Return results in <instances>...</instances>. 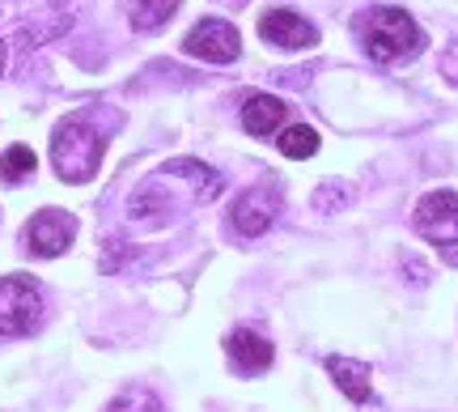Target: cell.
I'll use <instances>...</instances> for the list:
<instances>
[{
	"instance_id": "obj_14",
	"label": "cell",
	"mask_w": 458,
	"mask_h": 412,
	"mask_svg": "<svg viewBox=\"0 0 458 412\" xmlns=\"http://www.w3.org/2000/svg\"><path fill=\"white\" fill-rule=\"evenodd\" d=\"M280 153H284V158H314V153H318V133L306 128V124L284 128V133H280Z\"/></svg>"
},
{
	"instance_id": "obj_16",
	"label": "cell",
	"mask_w": 458,
	"mask_h": 412,
	"mask_svg": "<svg viewBox=\"0 0 458 412\" xmlns=\"http://www.w3.org/2000/svg\"><path fill=\"white\" fill-rule=\"evenodd\" d=\"M4 60H9V47H4V39H0V73H4Z\"/></svg>"
},
{
	"instance_id": "obj_5",
	"label": "cell",
	"mask_w": 458,
	"mask_h": 412,
	"mask_svg": "<svg viewBox=\"0 0 458 412\" xmlns=\"http://www.w3.org/2000/svg\"><path fill=\"white\" fill-rule=\"evenodd\" d=\"M72 238H77V217L64 213V209H43L26 221V251L38 260L64 255Z\"/></svg>"
},
{
	"instance_id": "obj_9",
	"label": "cell",
	"mask_w": 458,
	"mask_h": 412,
	"mask_svg": "<svg viewBox=\"0 0 458 412\" xmlns=\"http://www.w3.org/2000/svg\"><path fill=\"white\" fill-rule=\"evenodd\" d=\"M276 221V196H267V192H246L238 204H233V226H238V234H246V238H259L267 226Z\"/></svg>"
},
{
	"instance_id": "obj_8",
	"label": "cell",
	"mask_w": 458,
	"mask_h": 412,
	"mask_svg": "<svg viewBox=\"0 0 458 412\" xmlns=\"http://www.w3.org/2000/svg\"><path fill=\"white\" fill-rule=\"evenodd\" d=\"M225 348H229V362H233L238 374H259V370L272 365V345H267V336H259V331H250V328L233 331Z\"/></svg>"
},
{
	"instance_id": "obj_4",
	"label": "cell",
	"mask_w": 458,
	"mask_h": 412,
	"mask_svg": "<svg viewBox=\"0 0 458 412\" xmlns=\"http://www.w3.org/2000/svg\"><path fill=\"white\" fill-rule=\"evenodd\" d=\"M416 234L428 238L433 247L445 251V260L458 264V196L454 192H433L416 204Z\"/></svg>"
},
{
	"instance_id": "obj_6",
	"label": "cell",
	"mask_w": 458,
	"mask_h": 412,
	"mask_svg": "<svg viewBox=\"0 0 458 412\" xmlns=\"http://www.w3.org/2000/svg\"><path fill=\"white\" fill-rule=\"evenodd\" d=\"M182 51H187V56H199V60H213V64H229V60H238L242 43H238V30H233L229 21L204 17V21H196L191 34L182 39Z\"/></svg>"
},
{
	"instance_id": "obj_13",
	"label": "cell",
	"mask_w": 458,
	"mask_h": 412,
	"mask_svg": "<svg viewBox=\"0 0 458 412\" xmlns=\"http://www.w3.org/2000/svg\"><path fill=\"white\" fill-rule=\"evenodd\" d=\"M34 166H38L34 149H26V145L4 149L0 153V183H21L26 175H34Z\"/></svg>"
},
{
	"instance_id": "obj_11",
	"label": "cell",
	"mask_w": 458,
	"mask_h": 412,
	"mask_svg": "<svg viewBox=\"0 0 458 412\" xmlns=\"http://www.w3.org/2000/svg\"><path fill=\"white\" fill-rule=\"evenodd\" d=\"M327 374L335 379V387H340L352 404H369L374 387H369V365L365 362H352V357H327Z\"/></svg>"
},
{
	"instance_id": "obj_1",
	"label": "cell",
	"mask_w": 458,
	"mask_h": 412,
	"mask_svg": "<svg viewBox=\"0 0 458 412\" xmlns=\"http://www.w3.org/2000/svg\"><path fill=\"white\" fill-rule=\"evenodd\" d=\"M357 30H360V39H365V51H369L374 60H382V64L408 60V56H416L420 43H425L420 26H416L403 9H391V4L369 9L365 17H357Z\"/></svg>"
},
{
	"instance_id": "obj_15",
	"label": "cell",
	"mask_w": 458,
	"mask_h": 412,
	"mask_svg": "<svg viewBox=\"0 0 458 412\" xmlns=\"http://www.w3.org/2000/svg\"><path fill=\"white\" fill-rule=\"evenodd\" d=\"M106 412H165V408L148 387H128V391H119V396L111 399V408Z\"/></svg>"
},
{
	"instance_id": "obj_7",
	"label": "cell",
	"mask_w": 458,
	"mask_h": 412,
	"mask_svg": "<svg viewBox=\"0 0 458 412\" xmlns=\"http://www.w3.org/2000/svg\"><path fill=\"white\" fill-rule=\"evenodd\" d=\"M259 34L280 51H306L318 43V30H314L306 17H297L293 9H272V13H263Z\"/></svg>"
},
{
	"instance_id": "obj_12",
	"label": "cell",
	"mask_w": 458,
	"mask_h": 412,
	"mask_svg": "<svg viewBox=\"0 0 458 412\" xmlns=\"http://www.w3.org/2000/svg\"><path fill=\"white\" fill-rule=\"evenodd\" d=\"M179 9V0H131V26L136 30H157Z\"/></svg>"
},
{
	"instance_id": "obj_3",
	"label": "cell",
	"mask_w": 458,
	"mask_h": 412,
	"mask_svg": "<svg viewBox=\"0 0 458 412\" xmlns=\"http://www.w3.org/2000/svg\"><path fill=\"white\" fill-rule=\"evenodd\" d=\"M43 323V294L30 277H0V336H30Z\"/></svg>"
},
{
	"instance_id": "obj_17",
	"label": "cell",
	"mask_w": 458,
	"mask_h": 412,
	"mask_svg": "<svg viewBox=\"0 0 458 412\" xmlns=\"http://www.w3.org/2000/svg\"><path fill=\"white\" fill-rule=\"evenodd\" d=\"M229 4H246V0H229Z\"/></svg>"
},
{
	"instance_id": "obj_10",
	"label": "cell",
	"mask_w": 458,
	"mask_h": 412,
	"mask_svg": "<svg viewBox=\"0 0 458 412\" xmlns=\"http://www.w3.org/2000/svg\"><path fill=\"white\" fill-rule=\"evenodd\" d=\"M284 119H289V107H284L280 99H272V94H250L246 107H242V128L250 136H259V141L276 133Z\"/></svg>"
},
{
	"instance_id": "obj_2",
	"label": "cell",
	"mask_w": 458,
	"mask_h": 412,
	"mask_svg": "<svg viewBox=\"0 0 458 412\" xmlns=\"http://www.w3.org/2000/svg\"><path fill=\"white\" fill-rule=\"evenodd\" d=\"M102 149H106V141L81 116H68L55 128V136H51V166L60 170L64 183H85L94 179V170L102 162Z\"/></svg>"
}]
</instances>
